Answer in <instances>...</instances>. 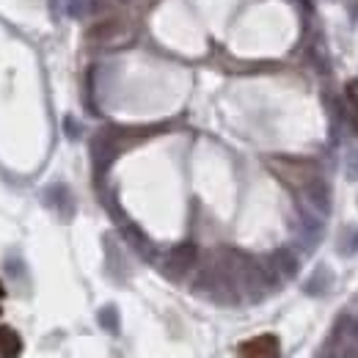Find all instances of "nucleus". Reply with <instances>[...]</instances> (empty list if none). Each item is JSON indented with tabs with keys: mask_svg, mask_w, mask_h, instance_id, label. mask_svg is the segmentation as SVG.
Instances as JSON below:
<instances>
[{
	"mask_svg": "<svg viewBox=\"0 0 358 358\" xmlns=\"http://www.w3.org/2000/svg\"><path fill=\"white\" fill-rule=\"evenodd\" d=\"M196 259H198L196 245H193V243H179V245H174V248L169 251V256H166V262H163V276L171 279V281H179L182 276H187V273L193 270Z\"/></svg>",
	"mask_w": 358,
	"mask_h": 358,
	"instance_id": "nucleus-1",
	"label": "nucleus"
},
{
	"mask_svg": "<svg viewBox=\"0 0 358 358\" xmlns=\"http://www.w3.org/2000/svg\"><path fill=\"white\" fill-rule=\"evenodd\" d=\"M303 196L314 207L317 215L331 212V187H328V182H323L320 177H312L309 182H303Z\"/></svg>",
	"mask_w": 358,
	"mask_h": 358,
	"instance_id": "nucleus-2",
	"label": "nucleus"
},
{
	"mask_svg": "<svg viewBox=\"0 0 358 358\" xmlns=\"http://www.w3.org/2000/svg\"><path fill=\"white\" fill-rule=\"evenodd\" d=\"M279 339L270 337V334H262V337H254L248 342L240 345V358H279Z\"/></svg>",
	"mask_w": 358,
	"mask_h": 358,
	"instance_id": "nucleus-3",
	"label": "nucleus"
},
{
	"mask_svg": "<svg viewBox=\"0 0 358 358\" xmlns=\"http://www.w3.org/2000/svg\"><path fill=\"white\" fill-rule=\"evenodd\" d=\"M270 265H273V270H276L281 279H295L298 270H301V259H298V254H295L292 248H279V251H273V254H270Z\"/></svg>",
	"mask_w": 358,
	"mask_h": 358,
	"instance_id": "nucleus-4",
	"label": "nucleus"
},
{
	"mask_svg": "<svg viewBox=\"0 0 358 358\" xmlns=\"http://www.w3.org/2000/svg\"><path fill=\"white\" fill-rule=\"evenodd\" d=\"M44 201H47V207H53L64 220H69L72 218V209H75V201H72V196H69V190H66V185H53V187H47V193H44Z\"/></svg>",
	"mask_w": 358,
	"mask_h": 358,
	"instance_id": "nucleus-5",
	"label": "nucleus"
},
{
	"mask_svg": "<svg viewBox=\"0 0 358 358\" xmlns=\"http://www.w3.org/2000/svg\"><path fill=\"white\" fill-rule=\"evenodd\" d=\"M320 237H323V220L303 209L301 212V240H303V248H314Z\"/></svg>",
	"mask_w": 358,
	"mask_h": 358,
	"instance_id": "nucleus-6",
	"label": "nucleus"
},
{
	"mask_svg": "<svg viewBox=\"0 0 358 358\" xmlns=\"http://www.w3.org/2000/svg\"><path fill=\"white\" fill-rule=\"evenodd\" d=\"M331 284H334V273H331V267L320 265V267L314 270V276L303 284V292H306V295H326V292L331 290Z\"/></svg>",
	"mask_w": 358,
	"mask_h": 358,
	"instance_id": "nucleus-7",
	"label": "nucleus"
},
{
	"mask_svg": "<svg viewBox=\"0 0 358 358\" xmlns=\"http://www.w3.org/2000/svg\"><path fill=\"white\" fill-rule=\"evenodd\" d=\"M22 353V339L17 331L8 326H0V358H19Z\"/></svg>",
	"mask_w": 358,
	"mask_h": 358,
	"instance_id": "nucleus-8",
	"label": "nucleus"
},
{
	"mask_svg": "<svg viewBox=\"0 0 358 358\" xmlns=\"http://www.w3.org/2000/svg\"><path fill=\"white\" fill-rule=\"evenodd\" d=\"M124 240H127V243H130L141 256H147V259H152V256H155V245L149 243V237H147L138 226H133V223H130V226L124 229Z\"/></svg>",
	"mask_w": 358,
	"mask_h": 358,
	"instance_id": "nucleus-9",
	"label": "nucleus"
},
{
	"mask_svg": "<svg viewBox=\"0 0 358 358\" xmlns=\"http://www.w3.org/2000/svg\"><path fill=\"white\" fill-rule=\"evenodd\" d=\"M122 33V22L119 19H105V22H97L91 30H88V39L91 41H108L113 36Z\"/></svg>",
	"mask_w": 358,
	"mask_h": 358,
	"instance_id": "nucleus-10",
	"label": "nucleus"
},
{
	"mask_svg": "<svg viewBox=\"0 0 358 358\" xmlns=\"http://www.w3.org/2000/svg\"><path fill=\"white\" fill-rule=\"evenodd\" d=\"M337 248H339L342 256H356L358 254V226H345V229H342Z\"/></svg>",
	"mask_w": 358,
	"mask_h": 358,
	"instance_id": "nucleus-11",
	"label": "nucleus"
},
{
	"mask_svg": "<svg viewBox=\"0 0 358 358\" xmlns=\"http://www.w3.org/2000/svg\"><path fill=\"white\" fill-rule=\"evenodd\" d=\"M345 174H348L350 182L358 179V149H348L345 152Z\"/></svg>",
	"mask_w": 358,
	"mask_h": 358,
	"instance_id": "nucleus-12",
	"label": "nucleus"
},
{
	"mask_svg": "<svg viewBox=\"0 0 358 358\" xmlns=\"http://www.w3.org/2000/svg\"><path fill=\"white\" fill-rule=\"evenodd\" d=\"M100 323L108 328V331H116L119 328V317H116V309L113 306H105L102 312H100Z\"/></svg>",
	"mask_w": 358,
	"mask_h": 358,
	"instance_id": "nucleus-13",
	"label": "nucleus"
},
{
	"mask_svg": "<svg viewBox=\"0 0 358 358\" xmlns=\"http://www.w3.org/2000/svg\"><path fill=\"white\" fill-rule=\"evenodd\" d=\"M345 100H348L353 108H358V80H350V83L345 86Z\"/></svg>",
	"mask_w": 358,
	"mask_h": 358,
	"instance_id": "nucleus-14",
	"label": "nucleus"
},
{
	"mask_svg": "<svg viewBox=\"0 0 358 358\" xmlns=\"http://www.w3.org/2000/svg\"><path fill=\"white\" fill-rule=\"evenodd\" d=\"M69 14L72 17H83L86 14V0H69Z\"/></svg>",
	"mask_w": 358,
	"mask_h": 358,
	"instance_id": "nucleus-15",
	"label": "nucleus"
},
{
	"mask_svg": "<svg viewBox=\"0 0 358 358\" xmlns=\"http://www.w3.org/2000/svg\"><path fill=\"white\" fill-rule=\"evenodd\" d=\"M66 133H69V138H77V135H80V130H77V124H75V119H72V116L66 119Z\"/></svg>",
	"mask_w": 358,
	"mask_h": 358,
	"instance_id": "nucleus-16",
	"label": "nucleus"
},
{
	"mask_svg": "<svg viewBox=\"0 0 358 358\" xmlns=\"http://www.w3.org/2000/svg\"><path fill=\"white\" fill-rule=\"evenodd\" d=\"M342 358H358V345H348V348H342Z\"/></svg>",
	"mask_w": 358,
	"mask_h": 358,
	"instance_id": "nucleus-17",
	"label": "nucleus"
},
{
	"mask_svg": "<svg viewBox=\"0 0 358 358\" xmlns=\"http://www.w3.org/2000/svg\"><path fill=\"white\" fill-rule=\"evenodd\" d=\"M295 3H301L306 11H312V0H295Z\"/></svg>",
	"mask_w": 358,
	"mask_h": 358,
	"instance_id": "nucleus-18",
	"label": "nucleus"
}]
</instances>
